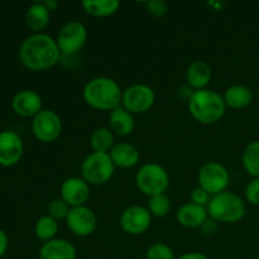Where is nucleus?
Masks as SVG:
<instances>
[{
	"mask_svg": "<svg viewBox=\"0 0 259 259\" xmlns=\"http://www.w3.org/2000/svg\"><path fill=\"white\" fill-rule=\"evenodd\" d=\"M61 51L55 38L46 33H33L19 47V60L30 71L50 70L58 63Z\"/></svg>",
	"mask_w": 259,
	"mask_h": 259,
	"instance_id": "f257e3e1",
	"label": "nucleus"
},
{
	"mask_svg": "<svg viewBox=\"0 0 259 259\" xmlns=\"http://www.w3.org/2000/svg\"><path fill=\"white\" fill-rule=\"evenodd\" d=\"M120 85L108 76H98L86 82L82 98L90 108L100 111H111L121 105Z\"/></svg>",
	"mask_w": 259,
	"mask_h": 259,
	"instance_id": "f03ea898",
	"label": "nucleus"
},
{
	"mask_svg": "<svg viewBox=\"0 0 259 259\" xmlns=\"http://www.w3.org/2000/svg\"><path fill=\"white\" fill-rule=\"evenodd\" d=\"M187 108L195 120L206 125L217 124L224 118L227 111V105L222 94L210 89L194 91L187 101Z\"/></svg>",
	"mask_w": 259,
	"mask_h": 259,
	"instance_id": "7ed1b4c3",
	"label": "nucleus"
},
{
	"mask_svg": "<svg viewBox=\"0 0 259 259\" xmlns=\"http://www.w3.org/2000/svg\"><path fill=\"white\" fill-rule=\"evenodd\" d=\"M206 209L211 219L224 224L240 222L247 214V205L244 200L229 190L211 196Z\"/></svg>",
	"mask_w": 259,
	"mask_h": 259,
	"instance_id": "20e7f679",
	"label": "nucleus"
},
{
	"mask_svg": "<svg viewBox=\"0 0 259 259\" xmlns=\"http://www.w3.org/2000/svg\"><path fill=\"white\" fill-rule=\"evenodd\" d=\"M115 168L116 167L111 161L110 154L91 152L81 162L80 172L81 177L89 185L101 186L110 182L115 174Z\"/></svg>",
	"mask_w": 259,
	"mask_h": 259,
	"instance_id": "39448f33",
	"label": "nucleus"
},
{
	"mask_svg": "<svg viewBox=\"0 0 259 259\" xmlns=\"http://www.w3.org/2000/svg\"><path fill=\"white\" fill-rule=\"evenodd\" d=\"M136 185L139 191L148 197L164 194L169 187V175L163 166L149 162L137 171Z\"/></svg>",
	"mask_w": 259,
	"mask_h": 259,
	"instance_id": "423d86ee",
	"label": "nucleus"
},
{
	"mask_svg": "<svg viewBox=\"0 0 259 259\" xmlns=\"http://www.w3.org/2000/svg\"><path fill=\"white\" fill-rule=\"evenodd\" d=\"M197 182L201 189L214 196L227 191L230 184V174L227 167L220 162H206L197 174Z\"/></svg>",
	"mask_w": 259,
	"mask_h": 259,
	"instance_id": "0eeeda50",
	"label": "nucleus"
},
{
	"mask_svg": "<svg viewBox=\"0 0 259 259\" xmlns=\"http://www.w3.org/2000/svg\"><path fill=\"white\" fill-rule=\"evenodd\" d=\"M88 29L77 20H71L63 24L58 32L56 42L61 53L66 56L77 55L88 42Z\"/></svg>",
	"mask_w": 259,
	"mask_h": 259,
	"instance_id": "6e6552de",
	"label": "nucleus"
},
{
	"mask_svg": "<svg viewBox=\"0 0 259 259\" xmlns=\"http://www.w3.org/2000/svg\"><path fill=\"white\" fill-rule=\"evenodd\" d=\"M156 103V94L146 83H134L123 90L121 106L134 114H144L151 110Z\"/></svg>",
	"mask_w": 259,
	"mask_h": 259,
	"instance_id": "1a4fd4ad",
	"label": "nucleus"
},
{
	"mask_svg": "<svg viewBox=\"0 0 259 259\" xmlns=\"http://www.w3.org/2000/svg\"><path fill=\"white\" fill-rule=\"evenodd\" d=\"M32 132L38 141L51 143L60 138L62 133V120L56 111L43 109L33 118Z\"/></svg>",
	"mask_w": 259,
	"mask_h": 259,
	"instance_id": "9d476101",
	"label": "nucleus"
},
{
	"mask_svg": "<svg viewBox=\"0 0 259 259\" xmlns=\"http://www.w3.org/2000/svg\"><path fill=\"white\" fill-rule=\"evenodd\" d=\"M152 215L148 209L141 205L126 207L119 218L121 230L129 235H142L151 228Z\"/></svg>",
	"mask_w": 259,
	"mask_h": 259,
	"instance_id": "9b49d317",
	"label": "nucleus"
},
{
	"mask_svg": "<svg viewBox=\"0 0 259 259\" xmlns=\"http://www.w3.org/2000/svg\"><path fill=\"white\" fill-rule=\"evenodd\" d=\"M65 222L68 230L73 235L80 238L91 235L98 227V219H96L95 212L86 205L85 206L71 207L70 214Z\"/></svg>",
	"mask_w": 259,
	"mask_h": 259,
	"instance_id": "f8f14e48",
	"label": "nucleus"
},
{
	"mask_svg": "<svg viewBox=\"0 0 259 259\" xmlns=\"http://www.w3.org/2000/svg\"><path fill=\"white\" fill-rule=\"evenodd\" d=\"M60 194L70 207L85 206L90 199V185L82 177H68L61 185Z\"/></svg>",
	"mask_w": 259,
	"mask_h": 259,
	"instance_id": "ddd939ff",
	"label": "nucleus"
},
{
	"mask_svg": "<svg viewBox=\"0 0 259 259\" xmlns=\"http://www.w3.org/2000/svg\"><path fill=\"white\" fill-rule=\"evenodd\" d=\"M24 144L19 134L13 131L0 132V166L13 167L23 157Z\"/></svg>",
	"mask_w": 259,
	"mask_h": 259,
	"instance_id": "4468645a",
	"label": "nucleus"
},
{
	"mask_svg": "<svg viewBox=\"0 0 259 259\" xmlns=\"http://www.w3.org/2000/svg\"><path fill=\"white\" fill-rule=\"evenodd\" d=\"M12 109L17 115L23 118H34L43 110L42 98L39 94L30 89L20 90L13 96Z\"/></svg>",
	"mask_w": 259,
	"mask_h": 259,
	"instance_id": "2eb2a0df",
	"label": "nucleus"
},
{
	"mask_svg": "<svg viewBox=\"0 0 259 259\" xmlns=\"http://www.w3.org/2000/svg\"><path fill=\"white\" fill-rule=\"evenodd\" d=\"M209 218V212L205 206L186 202L179 207L176 212V219L181 227L187 229H200Z\"/></svg>",
	"mask_w": 259,
	"mask_h": 259,
	"instance_id": "dca6fc26",
	"label": "nucleus"
},
{
	"mask_svg": "<svg viewBox=\"0 0 259 259\" xmlns=\"http://www.w3.org/2000/svg\"><path fill=\"white\" fill-rule=\"evenodd\" d=\"M76 247L67 239L56 238L40 245L38 258L39 259H76Z\"/></svg>",
	"mask_w": 259,
	"mask_h": 259,
	"instance_id": "f3484780",
	"label": "nucleus"
},
{
	"mask_svg": "<svg viewBox=\"0 0 259 259\" xmlns=\"http://www.w3.org/2000/svg\"><path fill=\"white\" fill-rule=\"evenodd\" d=\"M109 154H110L111 161L115 164L116 168H134L136 166H138L139 161H141V153H139L138 148L133 144L125 143V142L115 143Z\"/></svg>",
	"mask_w": 259,
	"mask_h": 259,
	"instance_id": "a211bd4d",
	"label": "nucleus"
},
{
	"mask_svg": "<svg viewBox=\"0 0 259 259\" xmlns=\"http://www.w3.org/2000/svg\"><path fill=\"white\" fill-rule=\"evenodd\" d=\"M212 77V70L205 61H194L186 70V82L194 91L204 90Z\"/></svg>",
	"mask_w": 259,
	"mask_h": 259,
	"instance_id": "6ab92c4d",
	"label": "nucleus"
},
{
	"mask_svg": "<svg viewBox=\"0 0 259 259\" xmlns=\"http://www.w3.org/2000/svg\"><path fill=\"white\" fill-rule=\"evenodd\" d=\"M109 126L114 134L119 137L131 136L136 128L134 115L123 106H118L109 114Z\"/></svg>",
	"mask_w": 259,
	"mask_h": 259,
	"instance_id": "aec40b11",
	"label": "nucleus"
},
{
	"mask_svg": "<svg viewBox=\"0 0 259 259\" xmlns=\"http://www.w3.org/2000/svg\"><path fill=\"white\" fill-rule=\"evenodd\" d=\"M25 24L34 33H42L51 22V12L43 2H35L28 7L24 15Z\"/></svg>",
	"mask_w": 259,
	"mask_h": 259,
	"instance_id": "412c9836",
	"label": "nucleus"
},
{
	"mask_svg": "<svg viewBox=\"0 0 259 259\" xmlns=\"http://www.w3.org/2000/svg\"><path fill=\"white\" fill-rule=\"evenodd\" d=\"M227 108L242 110L248 108L253 101V93L245 85H232L225 90L223 95Z\"/></svg>",
	"mask_w": 259,
	"mask_h": 259,
	"instance_id": "4be33fe9",
	"label": "nucleus"
},
{
	"mask_svg": "<svg viewBox=\"0 0 259 259\" xmlns=\"http://www.w3.org/2000/svg\"><path fill=\"white\" fill-rule=\"evenodd\" d=\"M82 8L88 14L96 18H106L115 14L120 8L118 0H85Z\"/></svg>",
	"mask_w": 259,
	"mask_h": 259,
	"instance_id": "5701e85b",
	"label": "nucleus"
},
{
	"mask_svg": "<svg viewBox=\"0 0 259 259\" xmlns=\"http://www.w3.org/2000/svg\"><path fill=\"white\" fill-rule=\"evenodd\" d=\"M90 146L93 152L109 153L115 146L114 133L110 131V128H105V126L96 128L90 136Z\"/></svg>",
	"mask_w": 259,
	"mask_h": 259,
	"instance_id": "b1692460",
	"label": "nucleus"
},
{
	"mask_svg": "<svg viewBox=\"0 0 259 259\" xmlns=\"http://www.w3.org/2000/svg\"><path fill=\"white\" fill-rule=\"evenodd\" d=\"M58 229H60L58 222L53 219V218H51L50 215H43V217H40L34 224L35 237H37V239H39L40 242L43 243L56 239Z\"/></svg>",
	"mask_w": 259,
	"mask_h": 259,
	"instance_id": "393cba45",
	"label": "nucleus"
},
{
	"mask_svg": "<svg viewBox=\"0 0 259 259\" xmlns=\"http://www.w3.org/2000/svg\"><path fill=\"white\" fill-rule=\"evenodd\" d=\"M242 164L245 172L253 179H259V141H253L244 148Z\"/></svg>",
	"mask_w": 259,
	"mask_h": 259,
	"instance_id": "a878e982",
	"label": "nucleus"
},
{
	"mask_svg": "<svg viewBox=\"0 0 259 259\" xmlns=\"http://www.w3.org/2000/svg\"><path fill=\"white\" fill-rule=\"evenodd\" d=\"M171 200L166 194L154 195L148 199V204H147V209L151 212L152 217L156 218H164L168 215L171 211Z\"/></svg>",
	"mask_w": 259,
	"mask_h": 259,
	"instance_id": "bb28decb",
	"label": "nucleus"
},
{
	"mask_svg": "<svg viewBox=\"0 0 259 259\" xmlns=\"http://www.w3.org/2000/svg\"><path fill=\"white\" fill-rule=\"evenodd\" d=\"M146 259H177L174 249L164 243H154L146 252Z\"/></svg>",
	"mask_w": 259,
	"mask_h": 259,
	"instance_id": "cd10ccee",
	"label": "nucleus"
},
{
	"mask_svg": "<svg viewBox=\"0 0 259 259\" xmlns=\"http://www.w3.org/2000/svg\"><path fill=\"white\" fill-rule=\"evenodd\" d=\"M70 210L71 207L61 197H58V199H53L52 201H50V204L47 206V215H50L51 218L60 222V220L67 219L68 214H70Z\"/></svg>",
	"mask_w": 259,
	"mask_h": 259,
	"instance_id": "c85d7f7f",
	"label": "nucleus"
},
{
	"mask_svg": "<svg viewBox=\"0 0 259 259\" xmlns=\"http://www.w3.org/2000/svg\"><path fill=\"white\" fill-rule=\"evenodd\" d=\"M245 200L250 205L259 206V179L250 180L245 187Z\"/></svg>",
	"mask_w": 259,
	"mask_h": 259,
	"instance_id": "c756f323",
	"label": "nucleus"
},
{
	"mask_svg": "<svg viewBox=\"0 0 259 259\" xmlns=\"http://www.w3.org/2000/svg\"><path fill=\"white\" fill-rule=\"evenodd\" d=\"M146 9L154 17H164L168 13V4L163 0H149L146 3Z\"/></svg>",
	"mask_w": 259,
	"mask_h": 259,
	"instance_id": "7c9ffc66",
	"label": "nucleus"
},
{
	"mask_svg": "<svg viewBox=\"0 0 259 259\" xmlns=\"http://www.w3.org/2000/svg\"><path fill=\"white\" fill-rule=\"evenodd\" d=\"M210 200H211V195L207 191H205L204 189H201L200 186H197L196 189H194L190 194V202L192 204L200 205V206L206 207L209 205Z\"/></svg>",
	"mask_w": 259,
	"mask_h": 259,
	"instance_id": "2f4dec72",
	"label": "nucleus"
},
{
	"mask_svg": "<svg viewBox=\"0 0 259 259\" xmlns=\"http://www.w3.org/2000/svg\"><path fill=\"white\" fill-rule=\"evenodd\" d=\"M218 228H219V223L209 217L206 222L202 224V227L200 228V232H201L205 237H212V235H215V233L218 232Z\"/></svg>",
	"mask_w": 259,
	"mask_h": 259,
	"instance_id": "473e14b6",
	"label": "nucleus"
},
{
	"mask_svg": "<svg viewBox=\"0 0 259 259\" xmlns=\"http://www.w3.org/2000/svg\"><path fill=\"white\" fill-rule=\"evenodd\" d=\"M192 94H194V90H192L191 88H190L189 85H184V86H181V88L179 89V90H177V96H179L180 99H181V100H185L187 103V101L190 100V98H191L192 96Z\"/></svg>",
	"mask_w": 259,
	"mask_h": 259,
	"instance_id": "72a5a7b5",
	"label": "nucleus"
},
{
	"mask_svg": "<svg viewBox=\"0 0 259 259\" xmlns=\"http://www.w3.org/2000/svg\"><path fill=\"white\" fill-rule=\"evenodd\" d=\"M8 247H9V238H8L7 233L0 228V258L7 253Z\"/></svg>",
	"mask_w": 259,
	"mask_h": 259,
	"instance_id": "f704fd0d",
	"label": "nucleus"
},
{
	"mask_svg": "<svg viewBox=\"0 0 259 259\" xmlns=\"http://www.w3.org/2000/svg\"><path fill=\"white\" fill-rule=\"evenodd\" d=\"M177 259H209V257L205 255L204 253H200V252H187Z\"/></svg>",
	"mask_w": 259,
	"mask_h": 259,
	"instance_id": "c9c22d12",
	"label": "nucleus"
},
{
	"mask_svg": "<svg viewBox=\"0 0 259 259\" xmlns=\"http://www.w3.org/2000/svg\"><path fill=\"white\" fill-rule=\"evenodd\" d=\"M43 3H45L46 8H47L50 12H55V10H57L58 3L56 2V0H46V2H43Z\"/></svg>",
	"mask_w": 259,
	"mask_h": 259,
	"instance_id": "e433bc0d",
	"label": "nucleus"
},
{
	"mask_svg": "<svg viewBox=\"0 0 259 259\" xmlns=\"http://www.w3.org/2000/svg\"><path fill=\"white\" fill-rule=\"evenodd\" d=\"M258 98H259V89H258Z\"/></svg>",
	"mask_w": 259,
	"mask_h": 259,
	"instance_id": "4c0bfd02",
	"label": "nucleus"
}]
</instances>
